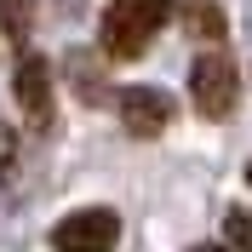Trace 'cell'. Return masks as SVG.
I'll return each instance as SVG.
<instances>
[{
    "label": "cell",
    "mask_w": 252,
    "mask_h": 252,
    "mask_svg": "<svg viewBox=\"0 0 252 252\" xmlns=\"http://www.w3.org/2000/svg\"><path fill=\"white\" fill-rule=\"evenodd\" d=\"M0 149H6V132H0Z\"/></svg>",
    "instance_id": "30bf717a"
},
{
    "label": "cell",
    "mask_w": 252,
    "mask_h": 252,
    "mask_svg": "<svg viewBox=\"0 0 252 252\" xmlns=\"http://www.w3.org/2000/svg\"><path fill=\"white\" fill-rule=\"evenodd\" d=\"M247 178H252V172H247Z\"/></svg>",
    "instance_id": "8fae6325"
},
{
    "label": "cell",
    "mask_w": 252,
    "mask_h": 252,
    "mask_svg": "<svg viewBox=\"0 0 252 252\" xmlns=\"http://www.w3.org/2000/svg\"><path fill=\"white\" fill-rule=\"evenodd\" d=\"M189 97H195V109H201L206 121H223V115L235 109V97H241L235 63L223 58V52H201L195 69H189Z\"/></svg>",
    "instance_id": "7a4b0ae2"
},
{
    "label": "cell",
    "mask_w": 252,
    "mask_h": 252,
    "mask_svg": "<svg viewBox=\"0 0 252 252\" xmlns=\"http://www.w3.org/2000/svg\"><path fill=\"white\" fill-rule=\"evenodd\" d=\"M0 23H6V34H29V23H34V0H0Z\"/></svg>",
    "instance_id": "52a82bcc"
},
{
    "label": "cell",
    "mask_w": 252,
    "mask_h": 252,
    "mask_svg": "<svg viewBox=\"0 0 252 252\" xmlns=\"http://www.w3.org/2000/svg\"><path fill=\"white\" fill-rule=\"evenodd\" d=\"M223 241H229V252H252V218L247 212H223Z\"/></svg>",
    "instance_id": "ba28073f"
},
{
    "label": "cell",
    "mask_w": 252,
    "mask_h": 252,
    "mask_svg": "<svg viewBox=\"0 0 252 252\" xmlns=\"http://www.w3.org/2000/svg\"><path fill=\"white\" fill-rule=\"evenodd\" d=\"M195 252H229V247H195Z\"/></svg>",
    "instance_id": "9c48e42d"
},
{
    "label": "cell",
    "mask_w": 252,
    "mask_h": 252,
    "mask_svg": "<svg viewBox=\"0 0 252 252\" xmlns=\"http://www.w3.org/2000/svg\"><path fill=\"white\" fill-rule=\"evenodd\" d=\"M12 92H17V109H23V121H29L34 132H46V126H52V63L40 58V52H29V58L17 63Z\"/></svg>",
    "instance_id": "277c9868"
},
{
    "label": "cell",
    "mask_w": 252,
    "mask_h": 252,
    "mask_svg": "<svg viewBox=\"0 0 252 252\" xmlns=\"http://www.w3.org/2000/svg\"><path fill=\"white\" fill-rule=\"evenodd\" d=\"M115 241H121V218L109 206H80V212H69L52 229L58 252H115Z\"/></svg>",
    "instance_id": "3957f363"
},
{
    "label": "cell",
    "mask_w": 252,
    "mask_h": 252,
    "mask_svg": "<svg viewBox=\"0 0 252 252\" xmlns=\"http://www.w3.org/2000/svg\"><path fill=\"white\" fill-rule=\"evenodd\" d=\"M184 29L195 34V40H223V12L206 6V0H195V6L184 12Z\"/></svg>",
    "instance_id": "8992f818"
},
{
    "label": "cell",
    "mask_w": 252,
    "mask_h": 252,
    "mask_svg": "<svg viewBox=\"0 0 252 252\" xmlns=\"http://www.w3.org/2000/svg\"><path fill=\"white\" fill-rule=\"evenodd\" d=\"M121 126L132 138H155L172 126V97L160 92V86H126L121 92Z\"/></svg>",
    "instance_id": "5b68a950"
},
{
    "label": "cell",
    "mask_w": 252,
    "mask_h": 252,
    "mask_svg": "<svg viewBox=\"0 0 252 252\" xmlns=\"http://www.w3.org/2000/svg\"><path fill=\"white\" fill-rule=\"evenodd\" d=\"M166 17H172V0H109V12H103V52L109 58H138Z\"/></svg>",
    "instance_id": "6da1fadb"
}]
</instances>
